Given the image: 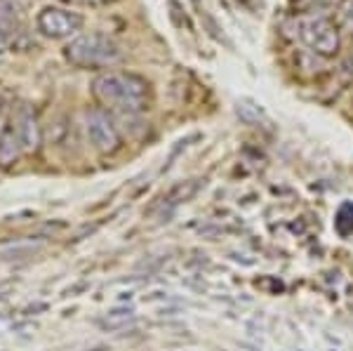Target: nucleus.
I'll return each mask as SVG.
<instances>
[{
  "label": "nucleus",
  "instance_id": "obj_1",
  "mask_svg": "<svg viewBox=\"0 0 353 351\" xmlns=\"http://www.w3.org/2000/svg\"><path fill=\"white\" fill-rule=\"evenodd\" d=\"M92 94L99 104L123 113H139L149 109L151 85L137 73L106 71L92 81Z\"/></svg>",
  "mask_w": 353,
  "mask_h": 351
},
{
  "label": "nucleus",
  "instance_id": "obj_2",
  "mask_svg": "<svg viewBox=\"0 0 353 351\" xmlns=\"http://www.w3.org/2000/svg\"><path fill=\"white\" fill-rule=\"evenodd\" d=\"M66 59L76 66L85 69H99V66H111L123 59L121 45L104 33H83L73 38L64 50Z\"/></svg>",
  "mask_w": 353,
  "mask_h": 351
},
{
  "label": "nucleus",
  "instance_id": "obj_3",
  "mask_svg": "<svg viewBox=\"0 0 353 351\" xmlns=\"http://www.w3.org/2000/svg\"><path fill=\"white\" fill-rule=\"evenodd\" d=\"M294 36L299 38L313 54L318 57H334L341 50L339 28L332 19L318 12H301L292 19Z\"/></svg>",
  "mask_w": 353,
  "mask_h": 351
},
{
  "label": "nucleus",
  "instance_id": "obj_4",
  "mask_svg": "<svg viewBox=\"0 0 353 351\" xmlns=\"http://www.w3.org/2000/svg\"><path fill=\"white\" fill-rule=\"evenodd\" d=\"M85 130H88V139L99 154H116L121 149L123 139L118 132L116 123L106 111L94 109L85 116Z\"/></svg>",
  "mask_w": 353,
  "mask_h": 351
},
{
  "label": "nucleus",
  "instance_id": "obj_5",
  "mask_svg": "<svg viewBox=\"0 0 353 351\" xmlns=\"http://www.w3.org/2000/svg\"><path fill=\"white\" fill-rule=\"evenodd\" d=\"M81 26H83V17L64 8H45L38 14V31L45 38H52V41H61V38L73 36V33L81 31Z\"/></svg>",
  "mask_w": 353,
  "mask_h": 351
},
{
  "label": "nucleus",
  "instance_id": "obj_6",
  "mask_svg": "<svg viewBox=\"0 0 353 351\" xmlns=\"http://www.w3.org/2000/svg\"><path fill=\"white\" fill-rule=\"evenodd\" d=\"M205 179L203 177H196V179H186V182H179V184H174L170 191H165V194L158 198V203L151 208V212H172L176 205H181V203H189L191 198H196L198 196V191L205 189Z\"/></svg>",
  "mask_w": 353,
  "mask_h": 351
},
{
  "label": "nucleus",
  "instance_id": "obj_7",
  "mask_svg": "<svg viewBox=\"0 0 353 351\" xmlns=\"http://www.w3.org/2000/svg\"><path fill=\"white\" fill-rule=\"evenodd\" d=\"M14 128L19 132V139H21V146L26 151H38L43 141V132H41V126H38V116L33 111V106L28 104H21L19 109L14 113Z\"/></svg>",
  "mask_w": 353,
  "mask_h": 351
},
{
  "label": "nucleus",
  "instance_id": "obj_8",
  "mask_svg": "<svg viewBox=\"0 0 353 351\" xmlns=\"http://www.w3.org/2000/svg\"><path fill=\"white\" fill-rule=\"evenodd\" d=\"M19 31V8L12 0H0V52L10 50Z\"/></svg>",
  "mask_w": 353,
  "mask_h": 351
},
{
  "label": "nucleus",
  "instance_id": "obj_9",
  "mask_svg": "<svg viewBox=\"0 0 353 351\" xmlns=\"http://www.w3.org/2000/svg\"><path fill=\"white\" fill-rule=\"evenodd\" d=\"M21 151V139H19V132H17L14 126H5L3 132H0V166L3 168H10L19 161Z\"/></svg>",
  "mask_w": 353,
  "mask_h": 351
},
{
  "label": "nucleus",
  "instance_id": "obj_10",
  "mask_svg": "<svg viewBox=\"0 0 353 351\" xmlns=\"http://www.w3.org/2000/svg\"><path fill=\"white\" fill-rule=\"evenodd\" d=\"M41 250V243L33 241H19V243H8V245H0V259H21L31 257Z\"/></svg>",
  "mask_w": 353,
  "mask_h": 351
},
{
  "label": "nucleus",
  "instance_id": "obj_11",
  "mask_svg": "<svg viewBox=\"0 0 353 351\" xmlns=\"http://www.w3.org/2000/svg\"><path fill=\"white\" fill-rule=\"evenodd\" d=\"M132 319H134V309L123 307V309H113L111 314H106L104 319L99 321V325L106 328V330H121V328L128 325Z\"/></svg>",
  "mask_w": 353,
  "mask_h": 351
},
{
  "label": "nucleus",
  "instance_id": "obj_12",
  "mask_svg": "<svg viewBox=\"0 0 353 351\" xmlns=\"http://www.w3.org/2000/svg\"><path fill=\"white\" fill-rule=\"evenodd\" d=\"M334 229L339 231L341 236L353 234V203H344L337 212V219H334Z\"/></svg>",
  "mask_w": 353,
  "mask_h": 351
},
{
  "label": "nucleus",
  "instance_id": "obj_13",
  "mask_svg": "<svg viewBox=\"0 0 353 351\" xmlns=\"http://www.w3.org/2000/svg\"><path fill=\"white\" fill-rule=\"evenodd\" d=\"M341 19H344L346 28H351L353 33V0H346L344 8H341Z\"/></svg>",
  "mask_w": 353,
  "mask_h": 351
},
{
  "label": "nucleus",
  "instance_id": "obj_14",
  "mask_svg": "<svg viewBox=\"0 0 353 351\" xmlns=\"http://www.w3.org/2000/svg\"><path fill=\"white\" fill-rule=\"evenodd\" d=\"M73 5H85V8H101V5H109L113 0H68Z\"/></svg>",
  "mask_w": 353,
  "mask_h": 351
},
{
  "label": "nucleus",
  "instance_id": "obj_15",
  "mask_svg": "<svg viewBox=\"0 0 353 351\" xmlns=\"http://www.w3.org/2000/svg\"><path fill=\"white\" fill-rule=\"evenodd\" d=\"M325 3H330V0H306V12H311L313 5L318 8V5H325Z\"/></svg>",
  "mask_w": 353,
  "mask_h": 351
}]
</instances>
